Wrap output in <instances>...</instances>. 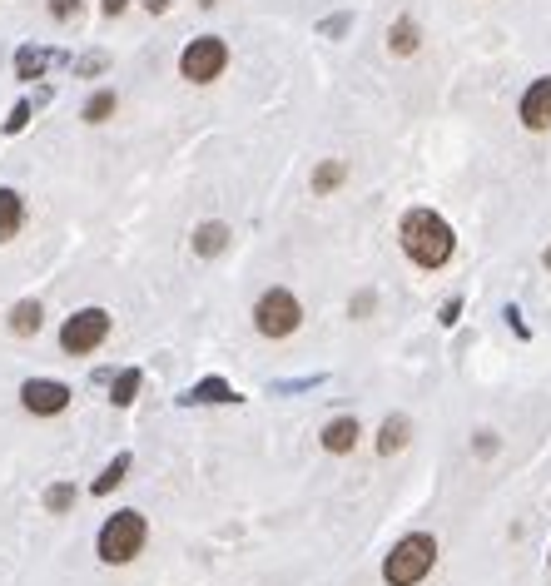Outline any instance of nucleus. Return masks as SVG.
Instances as JSON below:
<instances>
[{"instance_id": "nucleus-1", "label": "nucleus", "mask_w": 551, "mask_h": 586, "mask_svg": "<svg viewBox=\"0 0 551 586\" xmlns=\"http://www.w3.org/2000/svg\"><path fill=\"white\" fill-rule=\"evenodd\" d=\"M398 244H403V254L413 259L417 269H442L452 254H457V234H452V224L437 214V209H408L403 214V224H398Z\"/></svg>"}, {"instance_id": "nucleus-2", "label": "nucleus", "mask_w": 551, "mask_h": 586, "mask_svg": "<svg viewBox=\"0 0 551 586\" xmlns=\"http://www.w3.org/2000/svg\"><path fill=\"white\" fill-rule=\"evenodd\" d=\"M144 542H149V522H144V512L120 507L115 517H105V527H100V537H95V552H100V562H105V567H130L139 552H144Z\"/></svg>"}, {"instance_id": "nucleus-3", "label": "nucleus", "mask_w": 551, "mask_h": 586, "mask_svg": "<svg viewBox=\"0 0 551 586\" xmlns=\"http://www.w3.org/2000/svg\"><path fill=\"white\" fill-rule=\"evenodd\" d=\"M437 567V537L432 532H408L393 542V552L383 557V582L388 586H417L432 577Z\"/></svg>"}, {"instance_id": "nucleus-4", "label": "nucleus", "mask_w": 551, "mask_h": 586, "mask_svg": "<svg viewBox=\"0 0 551 586\" xmlns=\"http://www.w3.org/2000/svg\"><path fill=\"white\" fill-rule=\"evenodd\" d=\"M254 328L264 333V338H293L298 328H303V303H298V293L293 289H264L259 293V303H254Z\"/></svg>"}, {"instance_id": "nucleus-5", "label": "nucleus", "mask_w": 551, "mask_h": 586, "mask_svg": "<svg viewBox=\"0 0 551 586\" xmlns=\"http://www.w3.org/2000/svg\"><path fill=\"white\" fill-rule=\"evenodd\" d=\"M224 70H229V40H219V35H194L179 55V75L189 85H214Z\"/></svg>"}, {"instance_id": "nucleus-6", "label": "nucleus", "mask_w": 551, "mask_h": 586, "mask_svg": "<svg viewBox=\"0 0 551 586\" xmlns=\"http://www.w3.org/2000/svg\"><path fill=\"white\" fill-rule=\"evenodd\" d=\"M110 313L105 308H75L65 323H60V348L70 353V358H90L105 338H110Z\"/></svg>"}, {"instance_id": "nucleus-7", "label": "nucleus", "mask_w": 551, "mask_h": 586, "mask_svg": "<svg viewBox=\"0 0 551 586\" xmlns=\"http://www.w3.org/2000/svg\"><path fill=\"white\" fill-rule=\"evenodd\" d=\"M20 408L30 418H60L70 408V383H60V378H25L20 383Z\"/></svg>"}, {"instance_id": "nucleus-8", "label": "nucleus", "mask_w": 551, "mask_h": 586, "mask_svg": "<svg viewBox=\"0 0 551 586\" xmlns=\"http://www.w3.org/2000/svg\"><path fill=\"white\" fill-rule=\"evenodd\" d=\"M517 120H522L532 135H547L551 130V75H542V80L527 85V95H522V105H517Z\"/></svg>"}, {"instance_id": "nucleus-9", "label": "nucleus", "mask_w": 551, "mask_h": 586, "mask_svg": "<svg viewBox=\"0 0 551 586\" xmlns=\"http://www.w3.org/2000/svg\"><path fill=\"white\" fill-rule=\"evenodd\" d=\"M65 55L60 50H45V45H20L15 50V80H40L50 65H60Z\"/></svg>"}, {"instance_id": "nucleus-10", "label": "nucleus", "mask_w": 551, "mask_h": 586, "mask_svg": "<svg viewBox=\"0 0 551 586\" xmlns=\"http://www.w3.org/2000/svg\"><path fill=\"white\" fill-rule=\"evenodd\" d=\"M358 438H363V428H358V418H333L323 433H318V442H323V452H333V457H348L353 447H358Z\"/></svg>"}, {"instance_id": "nucleus-11", "label": "nucleus", "mask_w": 551, "mask_h": 586, "mask_svg": "<svg viewBox=\"0 0 551 586\" xmlns=\"http://www.w3.org/2000/svg\"><path fill=\"white\" fill-rule=\"evenodd\" d=\"M184 408H209V403H239V388L234 383H224V378H204V383H194L184 398H179Z\"/></svg>"}, {"instance_id": "nucleus-12", "label": "nucleus", "mask_w": 551, "mask_h": 586, "mask_svg": "<svg viewBox=\"0 0 551 586\" xmlns=\"http://www.w3.org/2000/svg\"><path fill=\"white\" fill-rule=\"evenodd\" d=\"M20 229H25V194L0 184V244H10Z\"/></svg>"}, {"instance_id": "nucleus-13", "label": "nucleus", "mask_w": 551, "mask_h": 586, "mask_svg": "<svg viewBox=\"0 0 551 586\" xmlns=\"http://www.w3.org/2000/svg\"><path fill=\"white\" fill-rule=\"evenodd\" d=\"M5 323H10V333H15V338H35V333H40V323H45L40 298H20V303H10Z\"/></svg>"}, {"instance_id": "nucleus-14", "label": "nucleus", "mask_w": 551, "mask_h": 586, "mask_svg": "<svg viewBox=\"0 0 551 586\" xmlns=\"http://www.w3.org/2000/svg\"><path fill=\"white\" fill-rule=\"evenodd\" d=\"M224 249H229V224L209 219V224L194 229V254H199V259H219Z\"/></svg>"}, {"instance_id": "nucleus-15", "label": "nucleus", "mask_w": 551, "mask_h": 586, "mask_svg": "<svg viewBox=\"0 0 551 586\" xmlns=\"http://www.w3.org/2000/svg\"><path fill=\"white\" fill-rule=\"evenodd\" d=\"M413 438V423L403 418V413H393V418H383V428H378V452L383 457H393V452H403Z\"/></svg>"}, {"instance_id": "nucleus-16", "label": "nucleus", "mask_w": 551, "mask_h": 586, "mask_svg": "<svg viewBox=\"0 0 551 586\" xmlns=\"http://www.w3.org/2000/svg\"><path fill=\"white\" fill-rule=\"evenodd\" d=\"M130 467H135V457H130V452H115V457H110V467L90 482V492H95V497H110V492L130 477Z\"/></svg>"}, {"instance_id": "nucleus-17", "label": "nucleus", "mask_w": 551, "mask_h": 586, "mask_svg": "<svg viewBox=\"0 0 551 586\" xmlns=\"http://www.w3.org/2000/svg\"><path fill=\"white\" fill-rule=\"evenodd\" d=\"M417 45H422L417 20L413 15H398V20H393V30H388V50H393V55H417Z\"/></svg>"}, {"instance_id": "nucleus-18", "label": "nucleus", "mask_w": 551, "mask_h": 586, "mask_svg": "<svg viewBox=\"0 0 551 586\" xmlns=\"http://www.w3.org/2000/svg\"><path fill=\"white\" fill-rule=\"evenodd\" d=\"M139 388H144V373H139V368H120V373L110 378V403H115V408H130L139 398Z\"/></svg>"}, {"instance_id": "nucleus-19", "label": "nucleus", "mask_w": 551, "mask_h": 586, "mask_svg": "<svg viewBox=\"0 0 551 586\" xmlns=\"http://www.w3.org/2000/svg\"><path fill=\"white\" fill-rule=\"evenodd\" d=\"M115 110H120V95H115V90H95V95L85 100L80 120H85V125H105V120H110Z\"/></svg>"}, {"instance_id": "nucleus-20", "label": "nucleus", "mask_w": 551, "mask_h": 586, "mask_svg": "<svg viewBox=\"0 0 551 586\" xmlns=\"http://www.w3.org/2000/svg\"><path fill=\"white\" fill-rule=\"evenodd\" d=\"M343 179H348V164H343V159H323V164L313 169V194H333Z\"/></svg>"}, {"instance_id": "nucleus-21", "label": "nucleus", "mask_w": 551, "mask_h": 586, "mask_svg": "<svg viewBox=\"0 0 551 586\" xmlns=\"http://www.w3.org/2000/svg\"><path fill=\"white\" fill-rule=\"evenodd\" d=\"M70 507H75V482H55V487H45V512L65 517Z\"/></svg>"}, {"instance_id": "nucleus-22", "label": "nucleus", "mask_w": 551, "mask_h": 586, "mask_svg": "<svg viewBox=\"0 0 551 586\" xmlns=\"http://www.w3.org/2000/svg\"><path fill=\"white\" fill-rule=\"evenodd\" d=\"M105 70H110V55H105V50H90V55L75 60V75H85V80H90V75H105Z\"/></svg>"}, {"instance_id": "nucleus-23", "label": "nucleus", "mask_w": 551, "mask_h": 586, "mask_svg": "<svg viewBox=\"0 0 551 586\" xmlns=\"http://www.w3.org/2000/svg\"><path fill=\"white\" fill-rule=\"evenodd\" d=\"M30 110H35V105H30V100H20V105L5 115V125H0V130H5V135H20V130L30 125Z\"/></svg>"}, {"instance_id": "nucleus-24", "label": "nucleus", "mask_w": 551, "mask_h": 586, "mask_svg": "<svg viewBox=\"0 0 551 586\" xmlns=\"http://www.w3.org/2000/svg\"><path fill=\"white\" fill-rule=\"evenodd\" d=\"M75 15H80V0H50V20L65 25V20H75Z\"/></svg>"}, {"instance_id": "nucleus-25", "label": "nucleus", "mask_w": 551, "mask_h": 586, "mask_svg": "<svg viewBox=\"0 0 551 586\" xmlns=\"http://www.w3.org/2000/svg\"><path fill=\"white\" fill-rule=\"evenodd\" d=\"M373 303H378V293L363 289L358 298H353V303H348V313H353V318H368V313H373Z\"/></svg>"}, {"instance_id": "nucleus-26", "label": "nucleus", "mask_w": 551, "mask_h": 586, "mask_svg": "<svg viewBox=\"0 0 551 586\" xmlns=\"http://www.w3.org/2000/svg\"><path fill=\"white\" fill-rule=\"evenodd\" d=\"M457 313H462V298H447V303H442V313H437V323H442V328H452V323H457Z\"/></svg>"}, {"instance_id": "nucleus-27", "label": "nucleus", "mask_w": 551, "mask_h": 586, "mask_svg": "<svg viewBox=\"0 0 551 586\" xmlns=\"http://www.w3.org/2000/svg\"><path fill=\"white\" fill-rule=\"evenodd\" d=\"M348 25H353V15H328V20H323V35H343Z\"/></svg>"}, {"instance_id": "nucleus-28", "label": "nucleus", "mask_w": 551, "mask_h": 586, "mask_svg": "<svg viewBox=\"0 0 551 586\" xmlns=\"http://www.w3.org/2000/svg\"><path fill=\"white\" fill-rule=\"evenodd\" d=\"M477 452L492 457V452H497V433H477Z\"/></svg>"}, {"instance_id": "nucleus-29", "label": "nucleus", "mask_w": 551, "mask_h": 586, "mask_svg": "<svg viewBox=\"0 0 551 586\" xmlns=\"http://www.w3.org/2000/svg\"><path fill=\"white\" fill-rule=\"evenodd\" d=\"M100 10L115 20V15H125V10H130V0H100Z\"/></svg>"}, {"instance_id": "nucleus-30", "label": "nucleus", "mask_w": 551, "mask_h": 586, "mask_svg": "<svg viewBox=\"0 0 551 586\" xmlns=\"http://www.w3.org/2000/svg\"><path fill=\"white\" fill-rule=\"evenodd\" d=\"M507 323H512V328H517V333L527 338V323H522V308H507Z\"/></svg>"}, {"instance_id": "nucleus-31", "label": "nucleus", "mask_w": 551, "mask_h": 586, "mask_svg": "<svg viewBox=\"0 0 551 586\" xmlns=\"http://www.w3.org/2000/svg\"><path fill=\"white\" fill-rule=\"evenodd\" d=\"M139 5H144V10H149V15H164V10H169V5H174V0H139Z\"/></svg>"}, {"instance_id": "nucleus-32", "label": "nucleus", "mask_w": 551, "mask_h": 586, "mask_svg": "<svg viewBox=\"0 0 551 586\" xmlns=\"http://www.w3.org/2000/svg\"><path fill=\"white\" fill-rule=\"evenodd\" d=\"M199 5H204V10H214V5H219V0H199Z\"/></svg>"}, {"instance_id": "nucleus-33", "label": "nucleus", "mask_w": 551, "mask_h": 586, "mask_svg": "<svg viewBox=\"0 0 551 586\" xmlns=\"http://www.w3.org/2000/svg\"><path fill=\"white\" fill-rule=\"evenodd\" d=\"M547 562H551V557H547Z\"/></svg>"}]
</instances>
